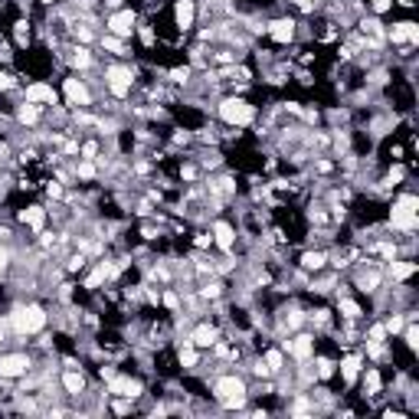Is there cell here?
<instances>
[{"mask_svg":"<svg viewBox=\"0 0 419 419\" xmlns=\"http://www.w3.org/2000/svg\"><path fill=\"white\" fill-rule=\"evenodd\" d=\"M216 396H220V403H223V406H230V410L243 406V400H246L243 380H236V377H223L220 383H216Z\"/></svg>","mask_w":419,"mask_h":419,"instance_id":"1","label":"cell"},{"mask_svg":"<svg viewBox=\"0 0 419 419\" xmlns=\"http://www.w3.org/2000/svg\"><path fill=\"white\" fill-rule=\"evenodd\" d=\"M416 210H419V200L416 197H403L393 206V226L396 230H416V223H419Z\"/></svg>","mask_w":419,"mask_h":419,"instance_id":"2","label":"cell"},{"mask_svg":"<svg viewBox=\"0 0 419 419\" xmlns=\"http://www.w3.org/2000/svg\"><path fill=\"white\" fill-rule=\"evenodd\" d=\"M13 325H16L20 334H33V331H40V328L46 325V315H43V308L30 305V308H20L13 315Z\"/></svg>","mask_w":419,"mask_h":419,"instance_id":"3","label":"cell"},{"mask_svg":"<svg viewBox=\"0 0 419 419\" xmlns=\"http://www.w3.org/2000/svg\"><path fill=\"white\" fill-rule=\"evenodd\" d=\"M220 115L223 121H230V125H246V121L252 118V105H246L243 98H226L220 105Z\"/></svg>","mask_w":419,"mask_h":419,"instance_id":"4","label":"cell"},{"mask_svg":"<svg viewBox=\"0 0 419 419\" xmlns=\"http://www.w3.org/2000/svg\"><path fill=\"white\" fill-rule=\"evenodd\" d=\"M108 88L115 95H128V88H131V72L121 69V66H115V69H108Z\"/></svg>","mask_w":419,"mask_h":419,"instance_id":"5","label":"cell"},{"mask_svg":"<svg viewBox=\"0 0 419 419\" xmlns=\"http://www.w3.org/2000/svg\"><path fill=\"white\" fill-rule=\"evenodd\" d=\"M26 357L23 354H10V357H0V377H16V373L26 370Z\"/></svg>","mask_w":419,"mask_h":419,"instance_id":"6","label":"cell"},{"mask_svg":"<svg viewBox=\"0 0 419 419\" xmlns=\"http://www.w3.org/2000/svg\"><path fill=\"white\" fill-rule=\"evenodd\" d=\"M66 98H69L72 105H88V102H92V95H88V88L82 85L79 79H66Z\"/></svg>","mask_w":419,"mask_h":419,"instance_id":"7","label":"cell"},{"mask_svg":"<svg viewBox=\"0 0 419 419\" xmlns=\"http://www.w3.org/2000/svg\"><path fill=\"white\" fill-rule=\"evenodd\" d=\"M108 26H111V33L128 36V33H131V26H135V13H131V10H121V13H115V16L108 20Z\"/></svg>","mask_w":419,"mask_h":419,"instance_id":"8","label":"cell"},{"mask_svg":"<svg viewBox=\"0 0 419 419\" xmlns=\"http://www.w3.org/2000/svg\"><path fill=\"white\" fill-rule=\"evenodd\" d=\"M111 393H118V396H131V400H135L138 393H141V383H138V380H125V377H115L111 380Z\"/></svg>","mask_w":419,"mask_h":419,"instance_id":"9","label":"cell"},{"mask_svg":"<svg viewBox=\"0 0 419 419\" xmlns=\"http://www.w3.org/2000/svg\"><path fill=\"white\" fill-rule=\"evenodd\" d=\"M416 43L419 40V26L416 23H396L393 26V43Z\"/></svg>","mask_w":419,"mask_h":419,"instance_id":"10","label":"cell"},{"mask_svg":"<svg viewBox=\"0 0 419 419\" xmlns=\"http://www.w3.org/2000/svg\"><path fill=\"white\" fill-rule=\"evenodd\" d=\"M174 20H177V26H180V30H187V26L193 23V3H190V0H177Z\"/></svg>","mask_w":419,"mask_h":419,"instance_id":"11","label":"cell"},{"mask_svg":"<svg viewBox=\"0 0 419 419\" xmlns=\"http://www.w3.org/2000/svg\"><path fill=\"white\" fill-rule=\"evenodd\" d=\"M269 33L275 36L278 43H288L295 36V23H292V20H275V23L269 26Z\"/></svg>","mask_w":419,"mask_h":419,"instance_id":"12","label":"cell"},{"mask_svg":"<svg viewBox=\"0 0 419 419\" xmlns=\"http://www.w3.org/2000/svg\"><path fill=\"white\" fill-rule=\"evenodd\" d=\"M26 98H30V102H49V105H53L56 92L49 85H30V88H26Z\"/></svg>","mask_w":419,"mask_h":419,"instance_id":"13","label":"cell"},{"mask_svg":"<svg viewBox=\"0 0 419 419\" xmlns=\"http://www.w3.org/2000/svg\"><path fill=\"white\" fill-rule=\"evenodd\" d=\"M190 344H200V347H210V344H216V331L213 328H197V331H193V340H190Z\"/></svg>","mask_w":419,"mask_h":419,"instance_id":"14","label":"cell"},{"mask_svg":"<svg viewBox=\"0 0 419 419\" xmlns=\"http://www.w3.org/2000/svg\"><path fill=\"white\" fill-rule=\"evenodd\" d=\"M292 354H295V357H301V360H305V357H311V337H308V334H301V337H295V344H292Z\"/></svg>","mask_w":419,"mask_h":419,"instance_id":"15","label":"cell"},{"mask_svg":"<svg viewBox=\"0 0 419 419\" xmlns=\"http://www.w3.org/2000/svg\"><path fill=\"white\" fill-rule=\"evenodd\" d=\"M213 236H216V243H220L223 249H230V246H233V230H230V226H226V223H216Z\"/></svg>","mask_w":419,"mask_h":419,"instance_id":"16","label":"cell"},{"mask_svg":"<svg viewBox=\"0 0 419 419\" xmlns=\"http://www.w3.org/2000/svg\"><path fill=\"white\" fill-rule=\"evenodd\" d=\"M23 223H26V226H33V230H40V226H43V210H40V206L23 210Z\"/></svg>","mask_w":419,"mask_h":419,"instance_id":"17","label":"cell"},{"mask_svg":"<svg viewBox=\"0 0 419 419\" xmlns=\"http://www.w3.org/2000/svg\"><path fill=\"white\" fill-rule=\"evenodd\" d=\"M301 265L305 269H321L325 265V252H305L301 255Z\"/></svg>","mask_w":419,"mask_h":419,"instance_id":"18","label":"cell"},{"mask_svg":"<svg viewBox=\"0 0 419 419\" xmlns=\"http://www.w3.org/2000/svg\"><path fill=\"white\" fill-rule=\"evenodd\" d=\"M357 367H360V360H357V357H347V360L340 364V373H344V380H354V377H357Z\"/></svg>","mask_w":419,"mask_h":419,"instance_id":"19","label":"cell"},{"mask_svg":"<svg viewBox=\"0 0 419 419\" xmlns=\"http://www.w3.org/2000/svg\"><path fill=\"white\" fill-rule=\"evenodd\" d=\"M40 118V111H36V105H23V108H20V121H23V125H33V121Z\"/></svg>","mask_w":419,"mask_h":419,"instance_id":"20","label":"cell"},{"mask_svg":"<svg viewBox=\"0 0 419 419\" xmlns=\"http://www.w3.org/2000/svg\"><path fill=\"white\" fill-rule=\"evenodd\" d=\"M63 383H66V390H69V393H79V390H82V377H79V373H66Z\"/></svg>","mask_w":419,"mask_h":419,"instance_id":"21","label":"cell"},{"mask_svg":"<svg viewBox=\"0 0 419 419\" xmlns=\"http://www.w3.org/2000/svg\"><path fill=\"white\" fill-rule=\"evenodd\" d=\"M406 275H413L410 262H393V278H406Z\"/></svg>","mask_w":419,"mask_h":419,"instance_id":"22","label":"cell"},{"mask_svg":"<svg viewBox=\"0 0 419 419\" xmlns=\"http://www.w3.org/2000/svg\"><path fill=\"white\" fill-rule=\"evenodd\" d=\"M13 36H16V43H26V40H30V26H26V20H20V23H16Z\"/></svg>","mask_w":419,"mask_h":419,"instance_id":"23","label":"cell"},{"mask_svg":"<svg viewBox=\"0 0 419 419\" xmlns=\"http://www.w3.org/2000/svg\"><path fill=\"white\" fill-rule=\"evenodd\" d=\"M180 364H183V367H193V364H197V354H193V347H190V344L180 350Z\"/></svg>","mask_w":419,"mask_h":419,"instance_id":"24","label":"cell"},{"mask_svg":"<svg viewBox=\"0 0 419 419\" xmlns=\"http://www.w3.org/2000/svg\"><path fill=\"white\" fill-rule=\"evenodd\" d=\"M367 390H370V393L380 390V373L377 370H367Z\"/></svg>","mask_w":419,"mask_h":419,"instance_id":"25","label":"cell"},{"mask_svg":"<svg viewBox=\"0 0 419 419\" xmlns=\"http://www.w3.org/2000/svg\"><path fill=\"white\" fill-rule=\"evenodd\" d=\"M340 311H344V318H357V315H360V308H357L354 301H340Z\"/></svg>","mask_w":419,"mask_h":419,"instance_id":"26","label":"cell"},{"mask_svg":"<svg viewBox=\"0 0 419 419\" xmlns=\"http://www.w3.org/2000/svg\"><path fill=\"white\" fill-rule=\"evenodd\" d=\"M72 63L79 66V69H85V66H88V53H85V49H76V56H72Z\"/></svg>","mask_w":419,"mask_h":419,"instance_id":"27","label":"cell"},{"mask_svg":"<svg viewBox=\"0 0 419 419\" xmlns=\"http://www.w3.org/2000/svg\"><path fill=\"white\" fill-rule=\"evenodd\" d=\"M265 364H269V370L282 367V354H278V350H269V357H265Z\"/></svg>","mask_w":419,"mask_h":419,"instance_id":"28","label":"cell"},{"mask_svg":"<svg viewBox=\"0 0 419 419\" xmlns=\"http://www.w3.org/2000/svg\"><path fill=\"white\" fill-rule=\"evenodd\" d=\"M383 337H387V328H383V325H377V328L370 331V340H373V344H383Z\"/></svg>","mask_w":419,"mask_h":419,"instance_id":"29","label":"cell"},{"mask_svg":"<svg viewBox=\"0 0 419 419\" xmlns=\"http://www.w3.org/2000/svg\"><path fill=\"white\" fill-rule=\"evenodd\" d=\"M406 344H410L413 350L419 347V331H416V328H406Z\"/></svg>","mask_w":419,"mask_h":419,"instance_id":"30","label":"cell"},{"mask_svg":"<svg viewBox=\"0 0 419 419\" xmlns=\"http://www.w3.org/2000/svg\"><path fill=\"white\" fill-rule=\"evenodd\" d=\"M79 177H85V180H88V177H95V167L88 164V161H82V164H79Z\"/></svg>","mask_w":419,"mask_h":419,"instance_id":"31","label":"cell"},{"mask_svg":"<svg viewBox=\"0 0 419 419\" xmlns=\"http://www.w3.org/2000/svg\"><path fill=\"white\" fill-rule=\"evenodd\" d=\"M364 33L377 36V33H380V23H377V20H364Z\"/></svg>","mask_w":419,"mask_h":419,"instance_id":"32","label":"cell"},{"mask_svg":"<svg viewBox=\"0 0 419 419\" xmlns=\"http://www.w3.org/2000/svg\"><path fill=\"white\" fill-rule=\"evenodd\" d=\"M331 370H334L331 360H321V364H318V373H321V377H331Z\"/></svg>","mask_w":419,"mask_h":419,"instance_id":"33","label":"cell"},{"mask_svg":"<svg viewBox=\"0 0 419 419\" xmlns=\"http://www.w3.org/2000/svg\"><path fill=\"white\" fill-rule=\"evenodd\" d=\"M220 295V285H206L203 288V298H216Z\"/></svg>","mask_w":419,"mask_h":419,"instance_id":"34","label":"cell"},{"mask_svg":"<svg viewBox=\"0 0 419 419\" xmlns=\"http://www.w3.org/2000/svg\"><path fill=\"white\" fill-rule=\"evenodd\" d=\"M0 88H13V76H7V72H0Z\"/></svg>","mask_w":419,"mask_h":419,"instance_id":"35","label":"cell"},{"mask_svg":"<svg viewBox=\"0 0 419 419\" xmlns=\"http://www.w3.org/2000/svg\"><path fill=\"white\" fill-rule=\"evenodd\" d=\"M387 331H403V318H393V321H390V325H387Z\"/></svg>","mask_w":419,"mask_h":419,"instance_id":"36","label":"cell"},{"mask_svg":"<svg viewBox=\"0 0 419 419\" xmlns=\"http://www.w3.org/2000/svg\"><path fill=\"white\" fill-rule=\"evenodd\" d=\"M370 3H373V10H377V13H383V10L390 7V0H370Z\"/></svg>","mask_w":419,"mask_h":419,"instance_id":"37","label":"cell"},{"mask_svg":"<svg viewBox=\"0 0 419 419\" xmlns=\"http://www.w3.org/2000/svg\"><path fill=\"white\" fill-rule=\"evenodd\" d=\"M164 305H167V308H177V305H180V298H177V295H164Z\"/></svg>","mask_w":419,"mask_h":419,"instance_id":"38","label":"cell"},{"mask_svg":"<svg viewBox=\"0 0 419 419\" xmlns=\"http://www.w3.org/2000/svg\"><path fill=\"white\" fill-rule=\"evenodd\" d=\"M170 79H174V82H183V79H187V69H174V72H170Z\"/></svg>","mask_w":419,"mask_h":419,"instance_id":"39","label":"cell"},{"mask_svg":"<svg viewBox=\"0 0 419 419\" xmlns=\"http://www.w3.org/2000/svg\"><path fill=\"white\" fill-rule=\"evenodd\" d=\"M377 282H380V275H373V272L364 278V285H367V288H377Z\"/></svg>","mask_w":419,"mask_h":419,"instance_id":"40","label":"cell"},{"mask_svg":"<svg viewBox=\"0 0 419 419\" xmlns=\"http://www.w3.org/2000/svg\"><path fill=\"white\" fill-rule=\"evenodd\" d=\"M105 46H108V49H121V43L115 40V36H105Z\"/></svg>","mask_w":419,"mask_h":419,"instance_id":"41","label":"cell"},{"mask_svg":"<svg viewBox=\"0 0 419 419\" xmlns=\"http://www.w3.org/2000/svg\"><path fill=\"white\" fill-rule=\"evenodd\" d=\"M400 177H403V167H393V170H390V183L400 180Z\"/></svg>","mask_w":419,"mask_h":419,"instance_id":"42","label":"cell"},{"mask_svg":"<svg viewBox=\"0 0 419 419\" xmlns=\"http://www.w3.org/2000/svg\"><path fill=\"white\" fill-rule=\"evenodd\" d=\"M7 269V252H0V272Z\"/></svg>","mask_w":419,"mask_h":419,"instance_id":"43","label":"cell"},{"mask_svg":"<svg viewBox=\"0 0 419 419\" xmlns=\"http://www.w3.org/2000/svg\"><path fill=\"white\" fill-rule=\"evenodd\" d=\"M292 3H308V0H292Z\"/></svg>","mask_w":419,"mask_h":419,"instance_id":"44","label":"cell"},{"mask_svg":"<svg viewBox=\"0 0 419 419\" xmlns=\"http://www.w3.org/2000/svg\"><path fill=\"white\" fill-rule=\"evenodd\" d=\"M43 3H53V0H43Z\"/></svg>","mask_w":419,"mask_h":419,"instance_id":"45","label":"cell"}]
</instances>
